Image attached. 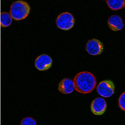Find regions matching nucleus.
<instances>
[{
	"mask_svg": "<svg viewBox=\"0 0 125 125\" xmlns=\"http://www.w3.org/2000/svg\"><path fill=\"white\" fill-rule=\"evenodd\" d=\"M75 89L81 94H87L94 91L96 85V80L91 73L83 71L78 73L73 80Z\"/></svg>",
	"mask_w": 125,
	"mask_h": 125,
	"instance_id": "1",
	"label": "nucleus"
},
{
	"mask_svg": "<svg viewBox=\"0 0 125 125\" xmlns=\"http://www.w3.org/2000/svg\"><path fill=\"white\" fill-rule=\"evenodd\" d=\"M30 9V6L26 2L23 0L16 1L10 7V15L15 20H23L28 16Z\"/></svg>",
	"mask_w": 125,
	"mask_h": 125,
	"instance_id": "2",
	"label": "nucleus"
},
{
	"mask_svg": "<svg viewBox=\"0 0 125 125\" xmlns=\"http://www.w3.org/2000/svg\"><path fill=\"white\" fill-rule=\"evenodd\" d=\"M75 20L70 13H62L57 17L56 24L58 28L64 31H68L72 29L74 25Z\"/></svg>",
	"mask_w": 125,
	"mask_h": 125,
	"instance_id": "3",
	"label": "nucleus"
},
{
	"mask_svg": "<svg viewBox=\"0 0 125 125\" xmlns=\"http://www.w3.org/2000/svg\"><path fill=\"white\" fill-rule=\"evenodd\" d=\"M97 91L101 96L109 98L114 93L115 85L111 80L103 81L98 84L97 87Z\"/></svg>",
	"mask_w": 125,
	"mask_h": 125,
	"instance_id": "4",
	"label": "nucleus"
},
{
	"mask_svg": "<svg viewBox=\"0 0 125 125\" xmlns=\"http://www.w3.org/2000/svg\"><path fill=\"white\" fill-rule=\"evenodd\" d=\"M85 48L87 52L90 55H98L101 54L104 51V45L99 40L93 39L87 43Z\"/></svg>",
	"mask_w": 125,
	"mask_h": 125,
	"instance_id": "5",
	"label": "nucleus"
},
{
	"mask_svg": "<svg viewBox=\"0 0 125 125\" xmlns=\"http://www.w3.org/2000/svg\"><path fill=\"white\" fill-rule=\"evenodd\" d=\"M106 108V103L105 100L102 98H95L91 104V112L95 115H102L105 112Z\"/></svg>",
	"mask_w": 125,
	"mask_h": 125,
	"instance_id": "6",
	"label": "nucleus"
},
{
	"mask_svg": "<svg viewBox=\"0 0 125 125\" xmlns=\"http://www.w3.org/2000/svg\"><path fill=\"white\" fill-rule=\"evenodd\" d=\"M52 60L51 57L46 54H43L39 56L36 59L35 62V67L40 71L48 70L51 67Z\"/></svg>",
	"mask_w": 125,
	"mask_h": 125,
	"instance_id": "7",
	"label": "nucleus"
},
{
	"mask_svg": "<svg viewBox=\"0 0 125 125\" xmlns=\"http://www.w3.org/2000/svg\"><path fill=\"white\" fill-rule=\"evenodd\" d=\"M74 89V83L69 78H65L62 79L58 85V91L62 94H71L73 92Z\"/></svg>",
	"mask_w": 125,
	"mask_h": 125,
	"instance_id": "8",
	"label": "nucleus"
},
{
	"mask_svg": "<svg viewBox=\"0 0 125 125\" xmlns=\"http://www.w3.org/2000/svg\"><path fill=\"white\" fill-rule=\"evenodd\" d=\"M108 26L113 31H119L124 27L122 19L117 15H113L108 19Z\"/></svg>",
	"mask_w": 125,
	"mask_h": 125,
	"instance_id": "9",
	"label": "nucleus"
},
{
	"mask_svg": "<svg viewBox=\"0 0 125 125\" xmlns=\"http://www.w3.org/2000/svg\"><path fill=\"white\" fill-rule=\"evenodd\" d=\"M106 1L108 7L114 10H120L125 7L124 0H108Z\"/></svg>",
	"mask_w": 125,
	"mask_h": 125,
	"instance_id": "10",
	"label": "nucleus"
},
{
	"mask_svg": "<svg viewBox=\"0 0 125 125\" xmlns=\"http://www.w3.org/2000/svg\"><path fill=\"white\" fill-rule=\"evenodd\" d=\"M0 23L2 27H8L11 24L12 18L11 15L7 12H2L0 14Z\"/></svg>",
	"mask_w": 125,
	"mask_h": 125,
	"instance_id": "11",
	"label": "nucleus"
},
{
	"mask_svg": "<svg viewBox=\"0 0 125 125\" xmlns=\"http://www.w3.org/2000/svg\"><path fill=\"white\" fill-rule=\"evenodd\" d=\"M20 125H37V124L34 118L27 117L22 120Z\"/></svg>",
	"mask_w": 125,
	"mask_h": 125,
	"instance_id": "12",
	"label": "nucleus"
},
{
	"mask_svg": "<svg viewBox=\"0 0 125 125\" xmlns=\"http://www.w3.org/2000/svg\"><path fill=\"white\" fill-rule=\"evenodd\" d=\"M118 105L120 108L123 111H125V93H123L120 97L118 101Z\"/></svg>",
	"mask_w": 125,
	"mask_h": 125,
	"instance_id": "13",
	"label": "nucleus"
}]
</instances>
